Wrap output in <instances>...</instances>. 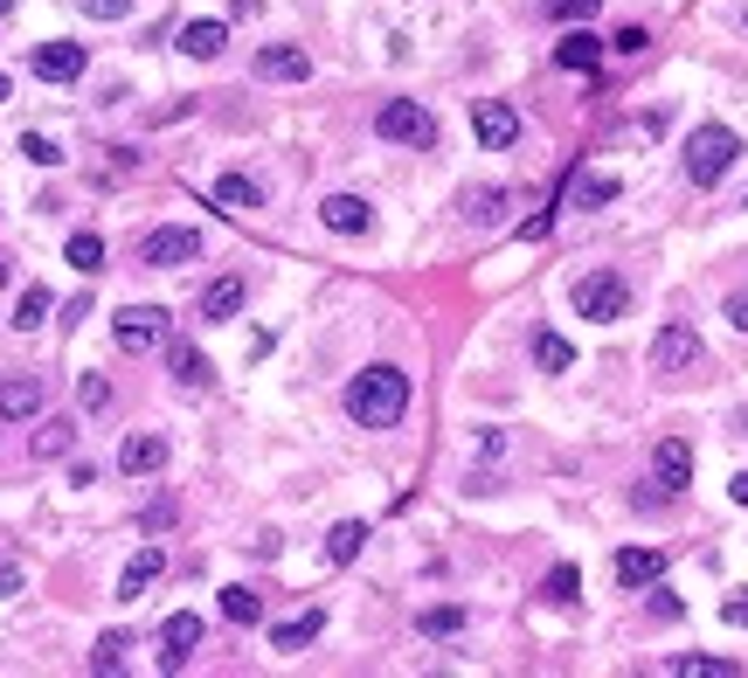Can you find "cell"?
I'll use <instances>...</instances> for the list:
<instances>
[{
	"label": "cell",
	"instance_id": "40",
	"mask_svg": "<svg viewBox=\"0 0 748 678\" xmlns=\"http://www.w3.org/2000/svg\"><path fill=\"white\" fill-rule=\"evenodd\" d=\"M720 623H735V631H748V589H735L728 603H720Z\"/></svg>",
	"mask_w": 748,
	"mask_h": 678
},
{
	"label": "cell",
	"instance_id": "46",
	"mask_svg": "<svg viewBox=\"0 0 748 678\" xmlns=\"http://www.w3.org/2000/svg\"><path fill=\"white\" fill-rule=\"evenodd\" d=\"M728 499H735V506H748V472H735V478H728Z\"/></svg>",
	"mask_w": 748,
	"mask_h": 678
},
{
	"label": "cell",
	"instance_id": "41",
	"mask_svg": "<svg viewBox=\"0 0 748 678\" xmlns=\"http://www.w3.org/2000/svg\"><path fill=\"white\" fill-rule=\"evenodd\" d=\"M548 229H555V208H540V215H527V222H520V243H540Z\"/></svg>",
	"mask_w": 748,
	"mask_h": 678
},
{
	"label": "cell",
	"instance_id": "34",
	"mask_svg": "<svg viewBox=\"0 0 748 678\" xmlns=\"http://www.w3.org/2000/svg\"><path fill=\"white\" fill-rule=\"evenodd\" d=\"M506 215V188H472L464 194V222H499Z\"/></svg>",
	"mask_w": 748,
	"mask_h": 678
},
{
	"label": "cell",
	"instance_id": "47",
	"mask_svg": "<svg viewBox=\"0 0 748 678\" xmlns=\"http://www.w3.org/2000/svg\"><path fill=\"white\" fill-rule=\"evenodd\" d=\"M0 97H8V70H0Z\"/></svg>",
	"mask_w": 748,
	"mask_h": 678
},
{
	"label": "cell",
	"instance_id": "45",
	"mask_svg": "<svg viewBox=\"0 0 748 678\" xmlns=\"http://www.w3.org/2000/svg\"><path fill=\"white\" fill-rule=\"evenodd\" d=\"M0 595H21V568L14 561H0Z\"/></svg>",
	"mask_w": 748,
	"mask_h": 678
},
{
	"label": "cell",
	"instance_id": "49",
	"mask_svg": "<svg viewBox=\"0 0 748 678\" xmlns=\"http://www.w3.org/2000/svg\"><path fill=\"white\" fill-rule=\"evenodd\" d=\"M0 284H8V271H0Z\"/></svg>",
	"mask_w": 748,
	"mask_h": 678
},
{
	"label": "cell",
	"instance_id": "1",
	"mask_svg": "<svg viewBox=\"0 0 748 678\" xmlns=\"http://www.w3.org/2000/svg\"><path fill=\"white\" fill-rule=\"evenodd\" d=\"M347 415L360 430H396L409 415V374L389 368V360H375V368H360L347 381Z\"/></svg>",
	"mask_w": 748,
	"mask_h": 678
},
{
	"label": "cell",
	"instance_id": "10",
	"mask_svg": "<svg viewBox=\"0 0 748 678\" xmlns=\"http://www.w3.org/2000/svg\"><path fill=\"white\" fill-rule=\"evenodd\" d=\"M29 70L42 76V84H76V76H84V42H35Z\"/></svg>",
	"mask_w": 748,
	"mask_h": 678
},
{
	"label": "cell",
	"instance_id": "50",
	"mask_svg": "<svg viewBox=\"0 0 748 678\" xmlns=\"http://www.w3.org/2000/svg\"><path fill=\"white\" fill-rule=\"evenodd\" d=\"M741 208H748V201H741Z\"/></svg>",
	"mask_w": 748,
	"mask_h": 678
},
{
	"label": "cell",
	"instance_id": "27",
	"mask_svg": "<svg viewBox=\"0 0 748 678\" xmlns=\"http://www.w3.org/2000/svg\"><path fill=\"white\" fill-rule=\"evenodd\" d=\"M319 631H326V610H305V616H292V623H277L271 644H277V650H305Z\"/></svg>",
	"mask_w": 748,
	"mask_h": 678
},
{
	"label": "cell",
	"instance_id": "28",
	"mask_svg": "<svg viewBox=\"0 0 748 678\" xmlns=\"http://www.w3.org/2000/svg\"><path fill=\"white\" fill-rule=\"evenodd\" d=\"M63 256H70V271L97 277V271H105V236H91V229H76V236L63 243Z\"/></svg>",
	"mask_w": 748,
	"mask_h": 678
},
{
	"label": "cell",
	"instance_id": "3",
	"mask_svg": "<svg viewBox=\"0 0 748 678\" xmlns=\"http://www.w3.org/2000/svg\"><path fill=\"white\" fill-rule=\"evenodd\" d=\"M576 319H589V326H617L631 311V284L617 277V271H589V277H576Z\"/></svg>",
	"mask_w": 748,
	"mask_h": 678
},
{
	"label": "cell",
	"instance_id": "6",
	"mask_svg": "<svg viewBox=\"0 0 748 678\" xmlns=\"http://www.w3.org/2000/svg\"><path fill=\"white\" fill-rule=\"evenodd\" d=\"M700 360H707V347H700V332H693V326L673 319V326L652 332V374H693Z\"/></svg>",
	"mask_w": 748,
	"mask_h": 678
},
{
	"label": "cell",
	"instance_id": "30",
	"mask_svg": "<svg viewBox=\"0 0 748 678\" xmlns=\"http://www.w3.org/2000/svg\"><path fill=\"white\" fill-rule=\"evenodd\" d=\"M49 311H56V298H49L42 284H29V292L14 298V332H35V326L49 319Z\"/></svg>",
	"mask_w": 748,
	"mask_h": 678
},
{
	"label": "cell",
	"instance_id": "18",
	"mask_svg": "<svg viewBox=\"0 0 748 678\" xmlns=\"http://www.w3.org/2000/svg\"><path fill=\"white\" fill-rule=\"evenodd\" d=\"M243 298H250V284H243L236 271H229V277H215L209 292H201V319H209V326H222V319H236V311H243Z\"/></svg>",
	"mask_w": 748,
	"mask_h": 678
},
{
	"label": "cell",
	"instance_id": "31",
	"mask_svg": "<svg viewBox=\"0 0 748 678\" xmlns=\"http://www.w3.org/2000/svg\"><path fill=\"white\" fill-rule=\"evenodd\" d=\"M222 616H229V623H243V631H250V623H264V603H256V589L229 582V589H222Z\"/></svg>",
	"mask_w": 748,
	"mask_h": 678
},
{
	"label": "cell",
	"instance_id": "32",
	"mask_svg": "<svg viewBox=\"0 0 748 678\" xmlns=\"http://www.w3.org/2000/svg\"><path fill=\"white\" fill-rule=\"evenodd\" d=\"M540 595H548V603H555V610H569V603H576V595H582V568H576V561H561V568H555V575H548V582H540Z\"/></svg>",
	"mask_w": 748,
	"mask_h": 678
},
{
	"label": "cell",
	"instance_id": "17",
	"mask_svg": "<svg viewBox=\"0 0 748 678\" xmlns=\"http://www.w3.org/2000/svg\"><path fill=\"white\" fill-rule=\"evenodd\" d=\"M229 49V21H188V29H180V56L188 63H215Z\"/></svg>",
	"mask_w": 748,
	"mask_h": 678
},
{
	"label": "cell",
	"instance_id": "12",
	"mask_svg": "<svg viewBox=\"0 0 748 678\" xmlns=\"http://www.w3.org/2000/svg\"><path fill=\"white\" fill-rule=\"evenodd\" d=\"M160 575H167V547H160V540H146L139 554L125 561V575H118V603H139V595L160 582Z\"/></svg>",
	"mask_w": 748,
	"mask_h": 678
},
{
	"label": "cell",
	"instance_id": "24",
	"mask_svg": "<svg viewBox=\"0 0 748 678\" xmlns=\"http://www.w3.org/2000/svg\"><path fill=\"white\" fill-rule=\"evenodd\" d=\"M360 547H368V519H340V527L326 533V561L347 568V561H360Z\"/></svg>",
	"mask_w": 748,
	"mask_h": 678
},
{
	"label": "cell",
	"instance_id": "16",
	"mask_svg": "<svg viewBox=\"0 0 748 678\" xmlns=\"http://www.w3.org/2000/svg\"><path fill=\"white\" fill-rule=\"evenodd\" d=\"M617 194H624V180L617 173H569V188H561V201H576V208H610Z\"/></svg>",
	"mask_w": 748,
	"mask_h": 678
},
{
	"label": "cell",
	"instance_id": "7",
	"mask_svg": "<svg viewBox=\"0 0 748 678\" xmlns=\"http://www.w3.org/2000/svg\"><path fill=\"white\" fill-rule=\"evenodd\" d=\"M139 264H152V271L201 264V229H146V236H139Z\"/></svg>",
	"mask_w": 748,
	"mask_h": 678
},
{
	"label": "cell",
	"instance_id": "26",
	"mask_svg": "<svg viewBox=\"0 0 748 678\" xmlns=\"http://www.w3.org/2000/svg\"><path fill=\"white\" fill-rule=\"evenodd\" d=\"M534 368H540V374H569V368H576V347H569L561 332H534Z\"/></svg>",
	"mask_w": 748,
	"mask_h": 678
},
{
	"label": "cell",
	"instance_id": "33",
	"mask_svg": "<svg viewBox=\"0 0 748 678\" xmlns=\"http://www.w3.org/2000/svg\"><path fill=\"white\" fill-rule=\"evenodd\" d=\"M417 631H423V637H457V631H464V610H457V603L417 610Z\"/></svg>",
	"mask_w": 748,
	"mask_h": 678
},
{
	"label": "cell",
	"instance_id": "25",
	"mask_svg": "<svg viewBox=\"0 0 748 678\" xmlns=\"http://www.w3.org/2000/svg\"><path fill=\"white\" fill-rule=\"evenodd\" d=\"M29 451H35L42 464H49V457H70V451H76V423H70V415H49V423L35 430Z\"/></svg>",
	"mask_w": 748,
	"mask_h": 678
},
{
	"label": "cell",
	"instance_id": "11",
	"mask_svg": "<svg viewBox=\"0 0 748 678\" xmlns=\"http://www.w3.org/2000/svg\"><path fill=\"white\" fill-rule=\"evenodd\" d=\"M652 478H659V491H673V499L693 485V443L686 436H665L652 451Z\"/></svg>",
	"mask_w": 748,
	"mask_h": 678
},
{
	"label": "cell",
	"instance_id": "48",
	"mask_svg": "<svg viewBox=\"0 0 748 678\" xmlns=\"http://www.w3.org/2000/svg\"><path fill=\"white\" fill-rule=\"evenodd\" d=\"M8 8H14V0H0V14H8Z\"/></svg>",
	"mask_w": 748,
	"mask_h": 678
},
{
	"label": "cell",
	"instance_id": "13",
	"mask_svg": "<svg viewBox=\"0 0 748 678\" xmlns=\"http://www.w3.org/2000/svg\"><path fill=\"white\" fill-rule=\"evenodd\" d=\"M610 575H617V589H652L665 575V554H659V547H617Z\"/></svg>",
	"mask_w": 748,
	"mask_h": 678
},
{
	"label": "cell",
	"instance_id": "14",
	"mask_svg": "<svg viewBox=\"0 0 748 678\" xmlns=\"http://www.w3.org/2000/svg\"><path fill=\"white\" fill-rule=\"evenodd\" d=\"M319 222L333 229V236H368V229H375V208L360 201V194H326V201H319Z\"/></svg>",
	"mask_w": 748,
	"mask_h": 678
},
{
	"label": "cell",
	"instance_id": "5",
	"mask_svg": "<svg viewBox=\"0 0 748 678\" xmlns=\"http://www.w3.org/2000/svg\"><path fill=\"white\" fill-rule=\"evenodd\" d=\"M112 339H118L125 353H152V347H167V339H173V319H167L160 305H125L118 319H112Z\"/></svg>",
	"mask_w": 748,
	"mask_h": 678
},
{
	"label": "cell",
	"instance_id": "19",
	"mask_svg": "<svg viewBox=\"0 0 748 678\" xmlns=\"http://www.w3.org/2000/svg\"><path fill=\"white\" fill-rule=\"evenodd\" d=\"M21 415H42V381L35 374H8V381H0V423H21Z\"/></svg>",
	"mask_w": 748,
	"mask_h": 678
},
{
	"label": "cell",
	"instance_id": "23",
	"mask_svg": "<svg viewBox=\"0 0 748 678\" xmlns=\"http://www.w3.org/2000/svg\"><path fill=\"white\" fill-rule=\"evenodd\" d=\"M167 368H173L180 388H201V381H209V360H201L194 339H167Z\"/></svg>",
	"mask_w": 748,
	"mask_h": 678
},
{
	"label": "cell",
	"instance_id": "4",
	"mask_svg": "<svg viewBox=\"0 0 748 678\" xmlns=\"http://www.w3.org/2000/svg\"><path fill=\"white\" fill-rule=\"evenodd\" d=\"M375 133H381V139H396V146H417V152H430V146H436V118L423 112L417 97H389V104L375 112Z\"/></svg>",
	"mask_w": 748,
	"mask_h": 678
},
{
	"label": "cell",
	"instance_id": "15",
	"mask_svg": "<svg viewBox=\"0 0 748 678\" xmlns=\"http://www.w3.org/2000/svg\"><path fill=\"white\" fill-rule=\"evenodd\" d=\"M160 464H167V436H152V430H133V436L118 443V472H125V478H152V472H160Z\"/></svg>",
	"mask_w": 748,
	"mask_h": 678
},
{
	"label": "cell",
	"instance_id": "35",
	"mask_svg": "<svg viewBox=\"0 0 748 678\" xmlns=\"http://www.w3.org/2000/svg\"><path fill=\"white\" fill-rule=\"evenodd\" d=\"M118 665H125V631H105V637H97V650H91V671L112 678Z\"/></svg>",
	"mask_w": 748,
	"mask_h": 678
},
{
	"label": "cell",
	"instance_id": "21",
	"mask_svg": "<svg viewBox=\"0 0 748 678\" xmlns=\"http://www.w3.org/2000/svg\"><path fill=\"white\" fill-rule=\"evenodd\" d=\"M209 201H215V208H229V215H250V208H264V188H256L250 173H215Z\"/></svg>",
	"mask_w": 748,
	"mask_h": 678
},
{
	"label": "cell",
	"instance_id": "39",
	"mask_svg": "<svg viewBox=\"0 0 748 678\" xmlns=\"http://www.w3.org/2000/svg\"><path fill=\"white\" fill-rule=\"evenodd\" d=\"M84 14L91 21H125V14H133V0H84Z\"/></svg>",
	"mask_w": 748,
	"mask_h": 678
},
{
	"label": "cell",
	"instance_id": "37",
	"mask_svg": "<svg viewBox=\"0 0 748 678\" xmlns=\"http://www.w3.org/2000/svg\"><path fill=\"white\" fill-rule=\"evenodd\" d=\"M76 402H84L91 415H97V409H112V381H105V374H84V381H76Z\"/></svg>",
	"mask_w": 748,
	"mask_h": 678
},
{
	"label": "cell",
	"instance_id": "43",
	"mask_svg": "<svg viewBox=\"0 0 748 678\" xmlns=\"http://www.w3.org/2000/svg\"><path fill=\"white\" fill-rule=\"evenodd\" d=\"M679 610H686V603H679V595H673V589H659V582H652V616H679Z\"/></svg>",
	"mask_w": 748,
	"mask_h": 678
},
{
	"label": "cell",
	"instance_id": "22",
	"mask_svg": "<svg viewBox=\"0 0 748 678\" xmlns=\"http://www.w3.org/2000/svg\"><path fill=\"white\" fill-rule=\"evenodd\" d=\"M160 644H167V665L180 671L201 650V616L194 610H180V616H167V631H160Z\"/></svg>",
	"mask_w": 748,
	"mask_h": 678
},
{
	"label": "cell",
	"instance_id": "2",
	"mask_svg": "<svg viewBox=\"0 0 748 678\" xmlns=\"http://www.w3.org/2000/svg\"><path fill=\"white\" fill-rule=\"evenodd\" d=\"M735 160H741V139L728 133V125H700V133L686 139V180L693 188H720Z\"/></svg>",
	"mask_w": 748,
	"mask_h": 678
},
{
	"label": "cell",
	"instance_id": "20",
	"mask_svg": "<svg viewBox=\"0 0 748 678\" xmlns=\"http://www.w3.org/2000/svg\"><path fill=\"white\" fill-rule=\"evenodd\" d=\"M555 63H561V70H576V76H597V63H603V42L589 35V29H569V35L555 42Z\"/></svg>",
	"mask_w": 748,
	"mask_h": 678
},
{
	"label": "cell",
	"instance_id": "9",
	"mask_svg": "<svg viewBox=\"0 0 748 678\" xmlns=\"http://www.w3.org/2000/svg\"><path fill=\"white\" fill-rule=\"evenodd\" d=\"M472 133H478L485 152H506L513 139H520V112H513V104H499V97H478V104H472Z\"/></svg>",
	"mask_w": 748,
	"mask_h": 678
},
{
	"label": "cell",
	"instance_id": "38",
	"mask_svg": "<svg viewBox=\"0 0 748 678\" xmlns=\"http://www.w3.org/2000/svg\"><path fill=\"white\" fill-rule=\"evenodd\" d=\"M597 8H603V0H548V14H555V21H589Z\"/></svg>",
	"mask_w": 748,
	"mask_h": 678
},
{
	"label": "cell",
	"instance_id": "44",
	"mask_svg": "<svg viewBox=\"0 0 748 678\" xmlns=\"http://www.w3.org/2000/svg\"><path fill=\"white\" fill-rule=\"evenodd\" d=\"M728 326H735V332H748V292H735V298H728Z\"/></svg>",
	"mask_w": 748,
	"mask_h": 678
},
{
	"label": "cell",
	"instance_id": "36",
	"mask_svg": "<svg viewBox=\"0 0 748 678\" xmlns=\"http://www.w3.org/2000/svg\"><path fill=\"white\" fill-rule=\"evenodd\" d=\"M21 160H35V167H63V146H56V139H42V133H21Z\"/></svg>",
	"mask_w": 748,
	"mask_h": 678
},
{
	"label": "cell",
	"instance_id": "8",
	"mask_svg": "<svg viewBox=\"0 0 748 678\" xmlns=\"http://www.w3.org/2000/svg\"><path fill=\"white\" fill-rule=\"evenodd\" d=\"M250 70H256V84H305V76H313V56H305L298 42H264L250 56Z\"/></svg>",
	"mask_w": 748,
	"mask_h": 678
},
{
	"label": "cell",
	"instance_id": "29",
	"mask_svg": "<svg viewBox=\"0 0 748 678\" xmlns=\"http://www.w3.org/2000/svg\"><path fill=\"white\" fill-rule=\"evenodd\" d=\"M665 671H673V678H735L741 665H735V658H700V650H686V658H665Z\"/></svg>",
	"mask_w": 748,
	"mask_h": 678
},
{
	"label": "cell",
	"instance_id": "42",
	"mask_svg": "<svg viewBox=\"0 0 748 678\" xmlns=\"http://www.w3.org/2000/svg\"><path fill=\"white\" fill-rule=\"evenodd\" d=\"M644 49H652L644 29H617V56H644Z\"/></svg>",
	"mask_w": 748,
	"mask_h": 678
}]
</instances>
